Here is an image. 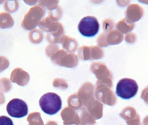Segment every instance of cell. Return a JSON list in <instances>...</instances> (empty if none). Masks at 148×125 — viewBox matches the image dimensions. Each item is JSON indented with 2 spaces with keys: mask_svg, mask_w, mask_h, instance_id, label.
I'll return each instance as SVG.
<instances>
[{
  "mask_svg": "<svg viewBox=\"0 0 148 125\" xmlns=\"http://www.w3.org/2000/svg\"><path fill=\"white\" fill-rule=\"evenodd\" d=\"M39 104L41 110L45 113L53 115L61 110L62 101L60 97L57 94L49 92L41 97Z\"/></svg>",
  "mask_w": 148,
  "mask_h": 125,
  "instance_id": "obj_1",
  "label": "cell"
},
{
  "mask_svg": "<svg viewBox=\"0 0 148 125\" xmlns=\"http://www.w3.org/2000/svg\"><path fill=\"white\" fill-rule=\"evenodd\" d=\"M138 91V85L136 81L131 79H123L119 81L116 88L118 96L125 100H128L135 96Z\"/></svg>",
  "mask_w": 148,
  "mask_h": 125,
  "instance_id": "obj_2",
  "label": "cell"
},
{
  "mask_svg": "<svg viewBox=\"0 0 148 125\" xmlns=\"http://www.w3.org/2000/svg\"><path fill=\"white\" fill-rule=\"evenodd\" d=\"M100 25L96 18L86 16L82 18L78 25L80 33L85 37H93L97 33Z\"/></svg>",
  "mask_w": 148,
  "mask_h": 125,
  "instance_id": "obj_3",
  "label": "cell"
},
{
  "mask_svg": "<svg viewBox=\"0 0 148 125\" xmlns=\"http://www.w3.org/2000/svg\"><path fill=\"white\" fill-rule=\"evenodd\" d=\"M8 114L15 118H21L28 113V106L26 103L18 98L11 100L7 105Z\"/></svg>",
  "mask_w": 148,
  "mask_h": 125,
  "instance_id": "obj_4",
  "label": "cell"
},
{
  "mask_svg": "<svg viewBox=\"0 0 148 125\" xmlns=\"http://www.w3.org/2000/svg\"><path fill=\"white\" fill-rule=\"evenodd\" d=\"M0 125H14L12 120L7 116H0Z\"/></svg>",
  "mask_w": 148,
  "mask_h": 125,
  "instance_id": "obj_5",
  "label": "cell"
}]
</instances>
